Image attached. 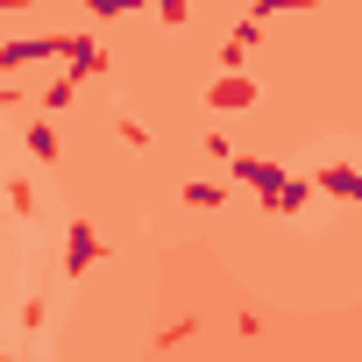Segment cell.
<instances>
[{"label":"cell","mask_w":362,"mask_h":362,"mask_svg":"<svg viewBox=\"0 0 362 362\" xmlns=\"http://www.w3.org/2000/svg\"><path fill=\"white\" fill-rule=\"evenodd\" d=\"M320 185H327L334 199H355V192H362V177H355V170L341 163V170H327V177H320Z\"/></svg>","instance_id":"cell-9"},{"label":"cell","mask_w":362,"mask_h":362,"mask_svg":"<svg viewBox=\"0 0 362 362\" xmlns=\"http://www.w3.org/2000/svg\"><path fill=\"white\" fill-rule=\"evenodd\" d=\"M8 8H36V0H0V15H8Z\"/></svg>","instance_id":"cell-14"},{"label":"cell","mask_w":362,"mask_h":362,"mask_svg":"<svg viewBox=\"0 0 362 362\" xmlns=\"http://www.w3.org/2000/svg\"><path fill=\"white\" fill-rule=\"evenodd\" d=\"M93 263H100V228L78 221V228L64 235V277H78V270H93Z\"/></svg>","instance_id":"cell-3"},{"label":"cell","mask_w":362,"mask_h":362,"mask_svg":"<svg viewBox=\"0 0 362 362\" xmlns=\"http://www.w3.org/2000/svg\"><path fill=\"white\" fill-rule=\"evenodd\" d=\"M221 199H228V192H221V185H185V206H206V214H214V206H221Z\"/></svg>","instance_id":"cell-11"},{"label":"cell","mask_w":362,"mask_h":362,"mask_svg":"<svg viewBox=\"0 0 362 362\" xmlns=\"http://www.w3.org/2000/svg\"><path fill=\"white\" fill-rule=\"evenodd\" d=\"M149 8V0H86V15L93 22H114V15H142Z\"/></svg>","instance_id":"cell-8"},{"label":"cell","mask_w":362,"mask_h":362,"mask_svg":"<svg viewBox=\"0 0 362 362\" xmlns=\"http://www.w3.org/2000/svg\"><path fill=\"white\" fill-rule=\"evenodd\" d=\"M57 64H64L71 78H93V71H107V50H100L93 36H57Z\"/></svg>","instance_id":"cell-1"},{"label":"cell","mask_w":362,"mask_h":362,"mask_svg":"<svg viewBox=\"0 0 362 362\" xmlns=\"http://www.w3.org/2000/svg\"><path fill=\"white\" fill-rule=\"evenodd\" d=\"M50 57H57V36H29V43L0 50V71H29V64H50Z\"/></svg>","instance_id":"cell-4"},{"label":"cell","mask_w":362,"mask_h":362,"mask_svg":"<svg viewBox=\"0 0 362 362\" xmlns=\"http://www.w3.org/2000/svg\"><path fill=\"white\" fill-rule=\"evenodd\" d=\"M206 100H214V107H221V114H242V107H249V100H256V78H242V71H221V78H214V93H206Z\"/></svg>","instance_id":"cell-5"},{"label":"cell","mask_w":362,"mask_h":362,"mask_svg":"<svg viewBox=\"0 0 362 362\" xmlns=\"http://www.w3.org/2000/svg\"><path fill=\"white\" fill-rule=\"evenodd\" d=\"M8 206L15 214H36V185H29V177H8Z\"/></svg>","instance_id":"cell-10"},{"label":"cell","mask_w":362,"mask_h":362,"mask_svg":"<svg viewBox=\"0 0 362 362\" xmlns=\"http://www.w3.org/2000/svg\"><path fill=\"white\" fill-rule=\"evenodd\" d=\"M291 8H320V0H256V22H270V15H291Z\"/></svg>","instance_id":"cell-13"},{"label":"cell","mask_w":362,"mask_h":362,"mask_svg":"<svg viewBox=\"0 0 362 362\" xmlns=\"http://www.w3.org/2000/svg\"><path fill=\"white\" fill-rule=\"evenodd\" d=\"M71 93H78V78H71V71H57V78L43 86V107H50V114H64V107H71Z\"/></svg>","instance_id":"cell-7"},{"label":"cell","mask_w":362,"mask_h":362,"mask_svg":"<svg viewBox=\"0 0 362 362\" xmlns=\"http://www.w3.org/2000/svg\"><path fill=\"white\" fill-rule=\"evenodd\" d=\"M156 15H163L170 29H185V22H192V0H156Z\"/></svg>","instance_id":"cell-12"},{"label":"cell","mask_w":362,"mask_h":362,"mask_svg":"<svg viewBox=\"0 0 362 362\" xmlns=\"http://www.w3.org/2000/svg\"><path fill=\"white\" fill-rule=\"evenodd\" d=\"M29 156L36 163H57V128L50 121H29Z\"/></svg>","instance_id":"cell-6"},{"label":"cell","mask_w":362,"mask_h":362,"mask_svg":"<svg viewBox=\"0 0 362 362\" xmlns=\"http://www.w3.org/2000/svg\"><path fill=\"white\" fill-rule=\"evenodd\" d=\"M228 177H235V185H249V192H263V199L284 185L277 163H263V156H235V149H228Z\"/></svg>","instance_id":"cell-2"}]
</instances>
